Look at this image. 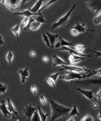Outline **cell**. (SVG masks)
Wrapping results in <instances>:
<instances>
[{
    "instance_id": "cell-1",
    "label": "cell",
    "mask_w": 101,
    "mask_h": 121,
    "mask_svg": "<svg viewBox=\"0 0 101 121\" xmlns=\"http://www.w3.org/2000/svg\"><path fill=\"white\" fill-rule=\"evenodd\" d=\"M50 105H51V110L52 112L51 121H55L58 118H59L62 116L68 114L71 112L72 108H67L61 104L57 103V102L54 101L53 99H50Z\"/></svg>"
},
{
    "instance_id": "cell-2",
    "label": "cell",
    "mask_w": 101,
    "mask_h": 121,
    "mask_svg": "<svg viewBox=\"0 0 101 121\" xmlns=\"http://www.w3.org/2000/svg\"><path fill=\"white\" fill-rule=\"evenodd\" d=\"M87 31L95 32V30H88V28L86 27L85 23H82V24L76 23V24L74 26H71V35H73V36H78L79 33H83V34H85L86 35L90 36L91 39L94 40V38L92 37V35H90L89 33H88Z\"/></svg>"
},
{
    "instance_id": "cell-3",
    "label": "cell",
    "mask_w": 101,
    "mask_h": 121,
    "mask_svg": "<svg viewBox=\"0 0 101 121\" xmlns=\"http://www.w3.org/2000/svg\"><path fill=\"white\" fill-rule=\"evenodd\" d=\"M75 6H76V4H74L73 5V6L71 7V8L68 11V12H67L63 17H60L58 20H57L56 22L53 23V24H52V26H51V30H54V29H55L57 28L64 26L66 23L68 22V20H69V19L70 17L71 13H72V12L74 10Z\"/></svg>"
},
{
    "instance_id": "cell-4",
    "label": "cell",
    "mask_w": 101,
    "mask_h": 121,
    "mask_svg": "<svg viewBox=\"0 0 101 121\" xmlns=\"http://www.w3.org/2000/svg\"><path fill=\"white\" fill-rule=\"evenodd\" d=\"M88 73H78V72H74V71H67L66 75H61L59 77V78L65 81H72L76 79H82L84 78H88Z\"/></svg>"
},
{
    "instance_id": "cell-5",
    "label": "cell",
    "mask_w": 101,
    "mask_h": 121,
    "mask_svg": "<svg viewBox=\"0 0 101 121\" xmlns=\"http://www.w3.org/2000/svg\"><path fill=\"white\" fill-rule=\"evenodd\" d=\"M88 8L90 9L95 16L101 12V0H90L86 1Z\"/></svg>"
},
{
    "instance_id": "cell-6",
    "label": "cell",
    "mask_w": 101,
    "mask_h": 121,
    "mask_svg": "<svg viewBox=\"0 0 101 121\" xmlns=\"http://www.w3.org/2000/svg\"><path fill=\"white\" fill-rule=\"evenodd\" d=\"M1 2L7 7L11 11H16L18 10L20 5L22 4V1L20 0H5V1H1Z\"/></svg>"
},
{
    "instance_id": "cell-7",
    "label": "cell",
    "mask_w": 101,
    "mask_h": 121,
    "mask_svg": "<svg viewBox=\"0 0 101 121\" xmlns=\"http://www.w3.org/2000/svg\"><path fill=\"white\" fill-rule=\"evenodd\" d=\"M61 71L66 70V71H74L78 73H89L92 71V69H86V67H80L76 66H71V65H63V68L60 69Z\"/></svg>"
},
{
    "instance_id": "cell-8",
    "label": "cell",
    "mask_w": 101,
    "mask_h": 121,
    "mask_svg": "<svg viewBox=\"0 0 101 121\" xmlns=\"http://www.w3.org/2000/svg\"><path fill=\"white\" fill-rule=\"evenodd\" d=\"M37 110H38V108L33 107L31 104H28L24 107L23 110V114L24 117L27 118L28 121H31L34 113Z\"/></svg>"
},
{
    "instance_id": "cell-9",
    "label": "cell",
    "mask_w": 101,
    "mask_h": 121,
    "mask_svg": "<svg viewBox=\"0 0 101 121\" xmlns=\"http://www.w3.org/2000/svg\"><path fill=\"white\" fill-rule=\"evenodd\" d=\"M76 90H77V91H79L86 98H87L88 99H90V101H92L93 103L94 102H96L95 98L94 96V93L97 91L96 90H82L80 88H77Z\"/></svg>"
},
{
    "instance_id": "cell-10",
    "label": "cell",
    "mask_w": 101,
    "mask_h": 121,
    "mask_svg": "<svg viewBox=\"0 0 101 121\" xmlns=\"http://www.w3.org/2000/svg\"><path fill=\"white\" fill-rule=\"evenodd\" d=\"M0 110L2 113L4 117H12V113H11L9 111L8 108L7 107V104H5L4 99H1V105H0Z\"/></svg>"
},
{
    "instance_id": "cell-11",
    "label": "cell",
    "mask_w": 101,
    "mask_h": 121,
    "mask_svg": "<svg viewBox=\"0 0 101 121\" xmlns=\"http://www.w3.org/2000/svg\"><path fill=\"white\" fill-rule=\"evenodd\" d=\"M71 65L70 62H65L64 60H63L59 58V56L56 55H53V67H56L59 65Z\"/></svg>"
},
{
    "instance_id": "cell-12",
    "label": "cell",
    "mask_w": 101,
    "mask_h": 121,
    "mask_svg": "<svg viewBox=\"0 0 101 121\" xmlns=\"http://www.w3.org/2000/svg\"><path fill=\"white\" fill-rule=\"evenodd\" d=\"M18 74L20 75L21 82L22 83H25L29 77V72H28V67H26L24 69H21L18 71Z\"/></svg>"
},
{
    "instance_id": "cell-13",
    "label": "cell",
    "mask_w": 101,
    "mask_h": 121,
    "mask_svg": "<svg viewBox=\"0 0 101 121\" xmlns=\"http://www.w3.org/2000/svg\"><path fill=\"white\" fill-rule=\"evenodd\" d=\"M57 51H69L71 54H74V55H78V56H83V57H92V55H86V54L76 52V51H74L72 48H70L67 47H63L60 48L59 49H57Z\"/></svg>"
},
{
    "instance_id": "cell-14",
    "label": "cell",
    "mask_w": 101,
    "mask_h": 121,
    "mask_svg": "<svg viewBox=\"0 0 101 121\" xmlns=\"http://www.w3.org/2000/svg\"><path fill=\"white\" fill-rule=\"evenodd\" d=\"M42 13H32L30 10V9H26V10H24L22 12H18V13H13L14 16H24L26 17H31L32 16H40L41 15Z\"/></svg>"
},
{
    "instance_id": "cell-15",
    "label": "cell",
    "mask_w": 101,
    "mask_h": 121,
    "mask_svg": "<svg viewBox=\"0 0 101 121\" xmlns=\"http://www.w3.org/2000/svg\"><path fill=\"white\" fill-rule=\"evenodd\" d=\"M86 57H83V56H79L78 55H75L74 54H71L70 56L69 57V61L71 65L81 62L82 60H84Z\"/></svg>"
},
{
    "instance_id": "cell-16",
    "label": "cell",
    "mask_w": 101,
    "mask_h": 121,
    "mask_svg": "<svg viewBox=\"0 0 101 121\" xmlns=\"http://www.w3.org/2000/svg\"><path fill=\"white\" fill-rule=\"evenodd\" d=\"M45 34L47 35L49 41H50V44H51V48H53L55 47V42L57 38L59 37V35H53L50 32H48L47 31L45 32Z\"/></svg>"
},
{
    "instance_id": "cell-17",
    "label": "cell",
    "mask_w": 101,
    "mask_h": 121,
    "mask_svg": "<svg viewBox=\"0 0 101 121\" xmlns=\"http://www.w3.org/2000/svg\"><path fill=\"white\" fill-rule=\"evenodd\" d=\"M6 99H7V107L8 108L9 112L11 113H12V114H16V115H18V112H17L16 108L14 107V105H13V103L12 102L10 98H9V97H8Z\"/></svg>"
},
{
    "instance_id": "cell-18",
    "label": "cell",
    "mask_w": 101,
    "mask_h": 121,
    "mask_svg": "<svg viewBox=\"0 0 101 121\" xmlns=\"http://www.w3.org/2000/svg\"><path fill=\"white\" fill-rule=\"evenodd\" d=\"M43 0H39L35 4V5L30 9L31 12L34 13H39V12L40 9V6L42 5V4H43Z\"/></svg>"
},
{
    "instance_id": "cell-19",
    "label": "cell",
    "mask_w": 101,
    "mask_h": 121,
    "mask_svg": "<svg viewBox=\"0 0 101 121\" xmlns=\"http://www.w3.org/2000/svg\"><path fill=\"white\" fill-rule=\"evenodd\" d=\"M20 26H19L18 24H17V25H15L13 27H12V28H11L12 32L16 37L18 42L20 41V37H19V36H20Z\"/></svg>"
},
{
    "instance_id": "cell-20",
    "label": "cell",
    "mask_w": 101,
    "mask_h": 121,
    "mask_svg": "<svg viewBox=\"0 0 101 121\" xmlns=\"http://www.w3.org/2000/svg\"><path fill=\"white\" fill-rule=\"evenodd\" d=\"M79 113L78 112V108H77V106L76 105H74V107L72 108L71 112L69 113L67 117L70 118V117H73L74 116H79Z\"/></svg>"
},
{
    "instance_id": "cell-21",
    "label": "cell",
    "mask_w": 101,
    "mask_h": 121,
    "mask_svg": "<svg viewBox=\"0 0 101 121\" xmlns=\"http://www.w3.org/2000/svg\"><path fill=\"white\" fill-rule=\"evenodd\" d=\"M37 108H38V110H39V112L40 117V118H41V121H47V117H48V116L49 115V114H48V113H47V114H44V113L43 112V110H41V108H40V107L39 106H38Z\"/></svg>"
},
{
    "instance_id": "cell-22",
    "label": "cell",
    "mask_w": 101,
    "mask_h": 121,
    "mask_svg": "<svg viewBox=\"0 0 101 121\" xmlns=\"http://www.w3.org/2000/svg\"><path fill=\"white\" fill-rule=\"evenodd\" d=\"M42 35H43V40L44 41V44H46L47 47H51V44H50V41H49V39H48L47 35L45 34V32L44 30H42Z\"/></svg>"
},
{
    "instance_id": "cell-23",
    "label": "cell",
    "mask_w": 101,
    "mask_h": 121,
    "mask_svg": "<svg viewBox=\"0 0 101 121\" xmlns=\"http://www.w3.org/2000/svg\"><path fill=\"white\" fill-rule=\"evenodd\" d=\"M85 48H86V47L83 46V45L78 44V45H75V47L72 48V49L75 51H76V52H79V53H83L82 52L83 51V50L85 49Z\"/></svg>"
},
{
    "instance_id": "cell-24",
    "label": "cell",
    "mask_w": 101,
    "mask_h": 121,
    "mask_svg": "<svg viewBox=\"0 0 101 121\" xmlns=\"http://www.w3.org/2000/svg\"><path fill=\"white\" fill-rule=\"evenodd\" d=\"M59 42H60V43H61V47H66V46L69 47V46H71V45H72V43H70V42H68V41H66V40H64V39L62 38L61 36H59Z\"/></svg>"
},
{
    "instance_id": "cell-25",
    "label": "cell",
    "mask_w": 101,
    "mask_h": 121,
    "mask_svg": "<svg viewBox=\"0 0 101 121\" xmlns=\"http://www.w3.org/2000/svg\"><path fill=\"white\" fill-rule=\"evenodd\" d=\"M13 59V53L12 52V51H9L8 52V54H7V55H6V60H7V61H8V64H9V65L12 64V62Z\"/></svg>"
},
{
    "instance_id": "cell-26",
    "label": "cell",
    "mask_w": 101,
    "mask_h": 121,
    "mask_svg": "<svg viewBox=\"0 0 101 121\" xmlns=\"http://www.w3.org/2000/svg\"><path fill=\"white\" fill-rule=\"evenodd\" d=\"M41 25V24L39 22H36V21H35V22H33L32 24H31V27H30V29L32 30H33V31H35V30H37L39 28V27Z\"/></svg>"
},
{
    "instance_id": "cell-27",
    "label": "cell",
    "mask_w": 101,
    "mask_h": 121,
    "mask_svg": "<svg viewBox=\"0 0 101 121\" xmlns=\"http://www.w3.org/2000/svg\"><path fill=\"white\" fill-rule=\"evenodd\" d=\"M31 121H41V118L40 117L39 112V110H37L34 113L33 116L31 118Z\"/></svg>"
},
{
    "instance_id": "cell-28",
    "label": "cell",
    "mask_w": 101,
    "mask_h": 121,
    "mask_svg": "<svg viewBox=\"0 0 101 121\" xmlns=\"http://www.w3.org/2000/svg\"><path fill=\"white\" fill-rule=\"evenodd\" d=\"M97 75L99 77H101V69H97V70H93L92 69V71H90V73H88V78L90 77L91 75Z\"/></svg>"
},
{
    "instance_id": "cell-29",
    "label": "cell",
    "mask_w": 101,
    "mask_h": 121,
    "mask_svg": "<svg viewBox=\"0 0 101 121\" xmlns=\"http://www.w3.org/2000/svg\"><path fill=\"white\" fill-rule=\"evenodd\" d=\"M29 22H30V17H25L24 20H22V22H21L20 24V27L22 28H26L27 27V26L29 24Z\"/></svg>"
},
{
    "instance_id": "cell-30",
    "label": "cell",
    "mask_w": 101,
    "mask_h": 121,
    "mask_svg": "<svg viewBox=\"0 0 101 121\" xmlns=\"http://www.w3.org/2000/svg\"><path fill=\"white\" fill-rule=\"evenodd\" d=\"M93 23L94 24H97V25H98V24H101V12L100 13H98L97 16H96L94 20H93Z\"/></svg>"
},
{
    "instance_id": "cell-31",
    "label": "cell",
    "mask_w": 101,
    "mask_h": 121,
    "mask_svg": "<svg viewBox=\"0 0 101 121\" xmlns=\"http://www.w3.org/2000/svg\"><path fill=\"white\" fill-rule=\"evenodd\" d=\"M8 89V85L3 83H0V94H4L5 93Z\"/></svg>"
},
{
    "instance_id": "cell-32",
    "label": "cell",
    "mask_w": 101,
    "mask_h": 121,
    "mask_svg": "<svg viewBox=\"0 0 101 121\" xmlns=\"http://www.w3.org/2000/svg\"><path fill=\"white\" fill-rule=\"evenodd\" d=\"M35 17L36 21V22H40V24H42V23H46V22H47V20H44V18L43 17V14L40 15V16H36V17Z\"/></svg>"
},
{
    "instance_id": "cell-33",
    "label": "cell",
    "mask_w": 101,
    "mask_h": 121,
    "mask_svg": "<svg viewBox=\"0 0 101 121\" xmlns=\"http://www.w3.org/2000/svg\"><path fill=\"white\" fill-rule=\"evenodd\" d=\"M80 121H94V117L92 114H87L83 117Z\"/></svg>"
},
{
    "instance_id": "cell-34",
    "label": "cell",
    "mask_w": 101,
    "mask_h": 121,
    "mask_svg": "<svg viewBox=\"0 0 101 121\" xmlns=\"http://www.w3.org/2000/svg\"><path fill=\"white\" fill-rule=\"evenodd\" d=\"M55 1H56V0H51V1H48L47 3H46V4L44 5H43V6L40 8V11L39 12V13H40V12H41V11H43V9H44L45 8H47L48 6H49L50 5H51L53 3L55 2Z\"/></svg>"
},
{
    "instance_id": "cell-35",
    "label": "cell",
    "mask_w": 101,
    "mask_h": 121,
    "mask_svg": "<svg viewBox=\"0 0 101 121\" xmlns=\"http://www.w3.org/2000/svg\"><path fill=\"white\" fill-rule=\"evenodd\" d=\"M46 82H47L49 86L52 87H55V82L53 81V79L51 78H50L49 77H47L46 78Z\"/></svg>"
},
{
    "instance_id": "cell-36",
    "label": "cell",
    "mask_w": 101,
    "mask_h": 121,
    "mask_svg": "<svg viewBox=\"0 0 101 121\" xmlns=\"http://www.w3.org/2000/svg\"><path fill=\"white\" fill-rule=\"evenodd\" d=\"M59 73H55L50 75L48 77L50 78H51L55 82H57V78H59Z\"/></svg>"
},
{
    "instance_id": "cell-37",
    "label": "cell",
    "mask_w": 101,
    "mask_h": 121,
    "mask_svg": "<svg viewBox=\"0 0 101 121\" xmlns=\"http://www.w3.org/2000/svg\"><path fill=\"white\" fill-rule=\"evenodd\" d=\"M40 102L43 105H45L47 104V99L44 97V95H41L40 96Z\"/></svg>"
},
{
    "instance_id": "cell-38",
    "label": "cell",
    "mask_w": 101,
    "mask_h": 121,
    "mask_svg": "<svg viewBox=\"0 0 101 121\" xmlns=\"http://www.w3.org/2000/svg\"><path fill=\"white\" fill-rule=\"evenodd\" d=\"M19 116L12 114V116L11 117L10 119L8 121H19Z\"/></svg>"
},
{
    "instance_id": "cell-39",
    "label": "cell",
    "mask_w": 101,
    "mask_h": 121,
    "mask_svg": "<svg viewBox=\"0 0 101 121\" xmlns=\"http://www.w3.org/2000/svg\"><path fill=\"white\" fill-rule=\"evenodd\" d=\"M94 98H97V99H98L99 101H101V88L99 90L97 91V93L94 95Z\"/></svg>"
},
{
    "instance_id": "cell-40",
    "label": "cell",
    "mask_w": 101,
    "mask_h": 121,
    "mask_svg": "<svg viewBox=\"0 0 101 121\" xmlns=\"http://www.w3.org/2000/svg\"><path fill=\"white\" fill-rule=\"evenodd\" d=\"M31 92L33 94V95H36V93H37V89H36V87L34 84H32V85L31 86Z\"/></svg>"
},
{
    "instance_id": "cell-41",
    "label": "cell",
    "mask_w": 101,
    "mask_h": 121,
    "mask_svg": "<svg viewBox=\"0 0 101 121\" xmlns=\"http://www.w3.org/2000/svg\"><path fill=\"white\" fill-rule=\"evenodd\" d=\"M92 52L96 54V57H101V51H92Z\"/></svg>"
},
{
    "instance_id": "cell-42",
    "label": "cell",
    "mask_w": 101,
    "mask_h": 121,
    "mask_svg": "<svg viewBox=\"0 0 101 121\" xmlns=\"http://www.w3.org/2000/svg\"><path fill=\"white\" fill-rule=\"evenodd\" d=\"M43 62H45V63H47L48 61V57L47 56H44L43 57Z\"/></svg>"
},
{
    "instance_id": "cell-43",
    "label": "cell",
    "mask_w": 101,
    "mask_h": 121,
    "mask_svg": "<svg viewBox=\"0 0 101 121\" xmlns=\"http://www.w3.org/2000/svg\"><path fill=\"white\" fill-rule=\"evenodd\" d=\"M59 47H61V43H60V42L59 41L57 43H56L55 44V47L56 49H59Z\"/></svg>"
},
{
    "instance_id": "cell-44",
    "label": "cell",
    "mask_w": 101,
    "mask_h": 121,
    "mask_svg": "<svg viewBox=\"0 0 101 121\" xmlns=\"http://www.w3.org/2000/svg\"><path fill=\"white\" fill-rule=\"evenodd\" d=\"M0 39H1V43H0V45H1V46H2V45H4V44L5 43H4V39L2 38V36H1V35L0 36Z\"/></svg>"
},
{
    "instance_id": "cell-45",
    "label": "cell",
    "mask_w": 101,
    "mask_h": 121,
    "mask_svg": "<svg viewBox=\"0 0 101 121\" xmlns=\"http://www.w3.org/2000/svg\"><path fill=\"white\" fill-rule=\"evenodd\" d=\"M29 55H30V56H35L36 55V52L35 51H31L30 53H29Z\"/></svg>"
},
{
    "instance_id": "cell-46",
    "label": "cell",
    "mask_w": 101,
    "mask_h": 121,
    "mask_svg": "<svg viewBox=\"0 0 101 121\" xmlns=\"http://www.w3.org/2000/svg\"><path fill=\"white\" fill-rule=\"evenodd\" d=\"M97 118H98V119H99V120L101 121V110H99V112H98V116H97Z\"/></svg>"
},
{
    "instance_id": "cell-47",
    "label": "cell",
    "mask_w": 101,
    "mask_h": 121,
    "mask_svg": "<svg viewBox=\"0 0 101 121\" xmlns=\"http://www.w3.org/2000/svg\"><path fill=\"white\" fill-rule=\"evenodd\" d=\"M93 108H97L98 107V104H97V102H94L93 103Z\"/></svg>"
},
{
    "instance_id": "cell-48",
    "label": "cell",
    "mask_w": 101,
    "mask_h": 121,
    "mask_svg": "<svg viewBox=\"0 0 101 121\" xmlns=\"http://www.w3.org/2000/svg\"><path fill=\"white\" fill-rule=\"evenodd\" d=\"M67 121H74V119L73 118V117H70Z\"/></svg>"
},
{
    "instance_id": "cell-49",
    "label": "cell",
    "mask_w": 101,
    "mask_h": 121,
    "mask_svg": "<svg viewBox=\"0 0 101 121\" xmlns=\"http://www.w3.org/2000/svg\"><path fill=\"white\" fill-rule=\"evenodd\" d=\"M19 121H22V120L20 118V117H19Z\"/></svg>"
}]
</instances>
